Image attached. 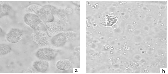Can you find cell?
<instances>
[{
    "label": "cell",
    "instance_id": "52a82bcc",
    "mask_svg": "<svg viewBox=\"0 0 168 74\" xmlns=\"http://www.w3.org/2000/svg\"><path fill=\"white\" fill-rule=\"evenodd\" d=\"M22 36V33L20 30L12 28L7 34L6 39L9 42L15 43L21 40Z\"/></svg>",
    "mask_w": 168,
    "mask_h": 74
},
{
    "label": "cell",
    "instance_id": "6da1fadb",
    "mask_svg": "<svg viewBox=\"0 0 168 74\" xmlns=\"http://www.w3.org/2000/svg\"><path fill=\"white\" fill-rule=\"evenodd\" d=\"M74 35V33L72 31H63L52 37L51 43L54 46H60L68 41L72 39Z\"/></svg>",
    "mask_w": 168,
    "mask_h": 74
},
{
    "label": "cell",
    "instance_id": "30bf717a",
    "mask_svg": "<svg viewBox=\"0 0 168 74\" xmlns=\"http://www.w3.org/2000/svg\"><path fill=\"white\" fill-rule=\"evenodd\" d=\"M117 20L116 17L112 15H107L103 17L102 22L105 26L110 27L116 24Z\"/></svg>",
    "mask_w": 168,
    "mask_h": 74
},
{
    "label": "cell",
    "instance_id": "9c48e42d",
    "mask_svg": "<svg viewBox=\"0 0 168 74\" xmlns=\"http://www.w3.org/2000/svg\"><path fill=\"white\" fill-rule=\"evenodd\" d=\"M33 66L37 72H43L46 71L48 69L49 63L46 61L41 60L34 62Z\"/></svg>",
    "mask_w": 168,
    "mask_h": 74
},
{
    "label": "cell",
    "instance_id": "4fadbf2b",
    "mask_svg": "<svg viewBox=\"0 0 168 74\" xmlns=\"http://www.w3.org/2000/svg\"><path fill=\"white\" fill-rule=\"evenodd\" d=\"M11 51V48L8 45L2 44L0 45V55H3Z\"/></svg>",
    "mask_w": 168,
    "mask_h": 74
},
{
    "label": "cell",
    "instance_id": "ba28073f",
    "mask_svg": "<svg viewBox=\"0 0 168 74\" xmlns=\"http://www.w3.org/2000/svg\"><path fill=\"white\" fill-rule=\"evenodd\" d=\"M44 6L48 9L54 15V18L57 21H64L66 20V14L63 10L58 9L51 5H46Z\"/></svg>",
    "mask_w": 168,
    "mask_h": 74
},
{
    "label": "cell",
    "instance_id": "5b68a950",
    "mask_svg": "<svg viewBox=\"0 0 168 74\" xmlns=\"http://www.w3.org/2000/svg\"><path fill=\"white\" fill-rule=\"evenodd\" d=\"M37 15L44 24L53 22L54 18L51 12L44 6H41L34 13Z\"/></svg>",
    "mask_w": 168,
    "mask_h": 74
},
{
    "label": "cell",
    "instance_id": "7c38bea8",
    "mask_svg": "<svg viewBox=\"0 0 168 74\" xmlns=\"http://www.w3.org/2000/svg\"><path fill=\"white\" fill-rule=\"evenodd\" d=\"M11 9V7L5 3L0 5V17L8 15Z\"/></svg>",
    "mask_w": 168,
    "mask_h": 74
},
{
    "label": "cell",
    "instance_id": "7a4b0ae2",
    "mask_svg": "<svg viewBox=\"0 0 168 74\" xmlns=\"http://www.w3.org/2000/svg\"><path fill=\"white\" fill-rule=\"evenodd\" d=\"M32 36L34 41L40 47H46L50 45L51 39L46 32L37 30Z\"/></svg>",
    "mask_w": 168,
    "mask_h": 74
},
{
    "label": "cell",
    "instance_id": "277c9868",
    "mask_svg": "<svg viewBox=\"0 0 168 74\" xmlns=\"http://www.w3.org/2000/svg\"><path fill=\"white\" fill-rule=\"evenodd\" d=\"M57 54L56 51L52 49L44 47L40 48L36 52V57L41 60L50 61L54 59Z\"/></svg>",
    "mask_w": 168,
    "mask_h": 74
},
{
    "label": "cell",
    "instance_id": "8992f818",
    "mask_svg": "<svg viewBox=\"0 0 168 74\" xmlns=\"http://www.w3.org/2000/svg\"><path fill=\"white\" fill-rule=\"evenodd\" d=\"M46 32L51 37L63 31V28L61 25L57 23L52 22L44 24Z\"/></svg>",
    "mask_w": 168,
    "mask_h": 74
},
{
    "label": "cell",
    "instance_id": "8fae6325",
    "mask_svg": "<svg viewBox=\"0 0 168 74\" xmlns=\"http://www.w3.org/2000/svg\"><path fill=\"white\" fill-rule=\"evenodd\" d=\"M71 63L68 59H62L59 60L56 63V66L58 69L65 70L69 69L71 67Z\"/></svg>",
    "mask_w": 168,
    "mask_h": 74
},
{
    "label": "cell",
    "instance_id": "3957f363",
    "mask_svg": "<svg viewBox=\"0 0 168 74\" xmlns=\"http://www.w3.org/2000/svg\"><path fill=\"white\" fill-rule=\"evenodd\" d=\"M24 20L27 24L36 31L41 30L40 29L44 25L39 17L33 13L26 14L24 16Z\"/></svg>",
    "mask_w": 168,
    "mask_h": 74
}]
</instances>
